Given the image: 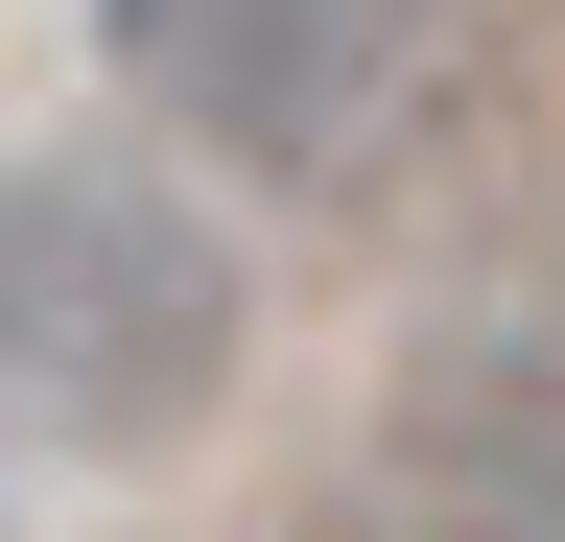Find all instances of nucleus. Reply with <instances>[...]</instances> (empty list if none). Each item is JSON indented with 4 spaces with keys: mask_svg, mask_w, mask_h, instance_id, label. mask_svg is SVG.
I'll return each mask as SVG.
<instances>
[{
    "mask_svg": "<svg viewBox=\"0 0 565 542\" xmlns=\"http://www.w3.org/2000/svg\"><path fill=\"white\" fill-rule=\"evenodd\" d=\"M236 354H259V259L166 166H118V142L0 166V448L141 471V448H189L236 401Z\"/></svg>",
    "mask_w": 565,
    "mask_h": 542,
    "instance_id": "1",
    "label": "nucleus"
},
{
    "mask_svg": "<svg viewBox=\"0 0 565 542\" xmlns=\"http://www.w3.org/2000/svg\"><path fill=\"white\" fill-rule=\"evenodd\" d=\"M118 95L236 189H330L377 166V118L424 95V0H95Z\"/></svg>",
    "mask_w": 565,
    "mask_h": 542,
    "instance_id": "2",
    "label": "nucleus"
},
{
    "mask_svg": "<svg viewBox=\"0 0 565 542\" xmlns=\"http://www.w3.org/2000/svg\"><path fill=\"white\" fill-rule=\"evenodd\" d=\"M330 542H565V354H542V330L424 354L377 425H353Z\"/></svg>",
    "mask_w": 565,
    "mask_h": 542,
    "instance_id": "3",
    "label": "nucleus"
}]
</instances>
